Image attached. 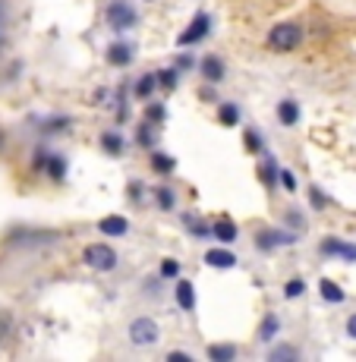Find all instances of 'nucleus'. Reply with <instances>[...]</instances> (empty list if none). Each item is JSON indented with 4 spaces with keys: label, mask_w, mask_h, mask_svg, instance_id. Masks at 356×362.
Wrapping results in <instances>:
<instances>
[{
    "label": "nucleus",
    "mask_w": 356,
    "mask_h": 362,
    "mask_svg": "<svg viewBox=\"0 0 356 362\" xmlns=\"http://www.w3.org/2000/svg\"><path fill=\"white\" fill-rule=\"evenodd\" d=\"M104 25L114 35H130L139 25V10L132 0H110L104 6Z\"/></svg>",
    "instance_id": "nucleus-1"
},
{
    "label": "nucleus",
    "mask_w": 356,
    "mask_h": 362,
    "mask_svg": "<svg viewBox=\"0 0 356 362\" xmlns=\"http://www.w3.org/2000/svg\"><path fill=\"white\" fill-rule=\"evenodd\" d=\"M306 38V29L299 23H277L271 25L268 35H265V45L275 54H293Z\"/></svg>",
    "instance_id": "nucleus-2"
},
{
    "label": "nucleus",
    "mask_w": 356,
    "mask_h": 362,
    "mask_svg": "<svg viewBox=\"0 0 356 362\" xmlns=\"http://www.w3.org/2000/svg\"><path fill=\"white\" fill-rule=\"evenodd\" d=\"M82 262H86L92 271H98V274H110V271L120 268V252H117L110 243L98 240V243H88V246L82 249Z\"/></svg>",
    "instance_id": "nucleus-3"
},
{
    "label": "nucleus",
    "mask_w": 356,
    "mask_h": 362,
    "mask_svg": "<svg viewBox=\"0 0 356 362\" xmlns=\"http://www.w3.org/2000/svg\"><path fill=\"white\" fill-rule=\"evenodd\" d=\"M127 340H130V346H136V350H149V346H158V344H161V325H158L151 315L132 318L130 328H127Z\"/></svg>",
    "instance_id": "nucleus-4"
},
{
    "label": "nucleus",
    "mask_w": 356,
    "mask_h": 362,
    "mask_svg": "<svg viewBox=\"0 0 356 362\" xmlns=\"http://www.w3.org/2000/svg\"><path fill=\"white\" fill-rule=\"evenodd\" d=\"M299 236H303V233L290 230V227H262V230L253 236V243H255V249H259V252L268 255V252H277V249L297 246Z\"/></svg>",
    "instance_id": "nucleus-5"
},
{
    "label": "nucleus",
    "mask_w": 356,
    "mask_h": 362,
    "mask_svg": "<svg viewBox=\"0 0 356 362\" xmlns=\"http://www.w3.org/2000/svg\"><path fill=\"white\" fill-rule=\"evenodd\" d=\"M212 25H214V19H212V13L208 10H199L195 16L186 23V29L177 35V47H193V45H199V41H205L208 35H212Z\"/></svg>",
    "instance_id": "nucleus-6"
},
{
    "label": "nucleus",
    "mask_w": 356,
    "mask_h": 362,
    "mask_svg": "<svg viewBox=\"0 0 356 362\" xmlns=\"http://www.w3.org/2000/svg\"><path fill=\"white\" fill-rule=\"evenodd\" d=\"M318 252H322L325 259L356 264V243H347V240H340V236H325V240L318 243Z\"/></svg>",
    "instance_id": "nucleus-7"
},
{
    "label": "nucleus",
    "mask_w": 356,
    "mask_h": 362,
    "mask_svg": "<svg viewBox=\"0 0 356 362\" xmlns=\"http://www.w3.org/2000/svg\"><path fill=\"white\" fill-rule=\"evenodd\" d=\"M104 60L114 69H127V66H132V60H136V47H132L127 38H114L104 47Z\"/></svg>",
    "instance_id": "nucleus-8"
},
{
    "label": "nucleus",
    "mask_w": 356,
    "mask_h": 362,
    "mask_svg": "<svg viewBox=\"0 0 356 362\" xmlns=\"http://www.w3.org/2000/svg\"><path fill=\"white\" fill-rule=\"evenodd\" d=\"M199 76L202 82H212V86H221V82L227 79V64L218 57V54H205V57H199Z\"/></svg>",
    "instance_id": "nucleus-9"
},
{
    "label": "nucleus",
    "mask_w": 356,
    "mask_h": 362,
    "mask_svg": "<svg viewBox=\"0 0 356 362\" xmlns=\"http://www.w3.org/2000/svg\"><path fill=\"white\" fill-rule=\"evenodd\" d=\"M130 230H132V224L123 214H108V218L98 221V233L108 236V240H123V236H130Z\"/></svg>",
    "instance_id": "nucleus-10"
},
{
    "label": "nucleus",
    "mask_w": 356,
    "mask_h": 362,
    "mask_svg": "<svg viewBox=\"0 0 356 362\" xmlns=\"http://www.w3.org/2000/svg\"><path fill=\"white\" fill-rule=\"evenodd\" d=\"M281 331H284L281 315H277V312H265L262 322H259V331H255V337H259V344L271 346L277 337H281Z\"/></svg>",
    "instance_id": "nucleus-11"
},
{
    "label": "nucleus",
    "mask_w": 356,
    "mask_h": 362,
    "mask_svg": "<svg viewBox=\"0 0 356 362\" xmlns=\"http://www.w3.org/2000/svg\"><path fill=\"white\" fill-rule=\"evenodd\" d=\"M173 303H177L180 312H195V284L186 281V277H177L173 281Z\"/></svg>",
    "instance_id": "nucleus-12"
},
{
    "label": "nucleus",
    "mask_w": 356,
    "mask_h": 362,
    "mask_svg": "<svg viewBox=\"0 0 356 362\" xmlns=\"http://www.w3.org/2000/svg\"><path fill=\"white\" fill-rule=\"evenodd\" d=\"M275 117L284 129H293V127H299V120H303V107H299V101H293V98H281L275 107Z\"/></svg>",
    "instance_id": "nucleus-13"
},
{
    "label": "nucleus",
    "mask_w": 356,
    "mask_h": 362,
    "mask_svg": "<svg viewBox=\"0 0 356 362\" xmlns=\"http://www.w3.org/2000/svg\"><path fill=\"white\" fill-rule=\"evenodd\" d=\"M98 145H101V151L108 158H123L127 155V136H123L120 129H104L101 136H98Z\"/></svg>",
    "instance_id": "nucleus-14"
},
{
    "label": "nucleus",
    "mask_w": 356,
    "mask_h": 362,
    "mask_svg": "<svg viewBox=\"0 0 356 362\" xmlns=\"http://www.w3.org/2000/svg\"><path fill=\"white\" fill-rule=\"evenodd\" d=\"M202 262H205L208 268H214V271H230V268H236V264H240L236 252H230L227 246H214V249H208V252L202 255Z\"/></svg>",
    "instance_id": "nucleus-15"
},
{
    "label": "nucleus",
    "mask_w": 356,
    "mask_h": 362,
    "mask_svg": "<svg viewBox=\"0 0 356 362\" xmlns=\"http://www.w3.org/2000/svg\"><path fill=\"white\" fill-rule=\"evenodd\" d=\"M155 92H161V86H158V69L155 73H142L136 82H132V98L142 101V104L155 98Z\"/></svg>",
    "instance_id": "nucleus-16"
},
{
    "label": "nucleus",
    "mask_w": 356,
    "mask_h": 362,
    "mask_svg": "<svg viewBox=\"0 0 356 362\" xmlns=\"http://www.w3.org/2000/svg\"><path fill=\"white\" fill-rule=\"evenodd\" d=\"M149 167H151V173H158V177H171V173H177V158H173L171 151L151 148L149 151Z\"/></svg>",
    "instance_id": "nucleus-17"
},
{
    "label": "nucleus",
    "mask_w": 356,
    "mask_h": 362,
    "mask_svg": "<svg viewBox=\"0 0 356 362\" xmlns=\"http://www.w3.org/2000/svg\"><path fill=\"white\" fill-rule=\"evenodd\" d=\"M255 173H259V180L265 183V189L275 192L277 186H281V183H277V173H281V164H277L275 158L268 155V151L262 155V161H259V167H255Z\"/></svg>",
    "instance_id": "nucleus-18"
},
{
    "label": "nucleus",
    "mask_w": 356,
    "mask_h": 362,
    "mask_svg": "<svg viewBox=\"0 0 356 362\" xmlns=\"http://www.w3.org/2000/svg\"><path fill=\"white\" fill-rule=\"evenodd\" d=\"M265 359H268V362H299V359H303V353H299L293 344L275 340V344L265 350Z\"/></svg>",
    "instance_id": "nucleus-19"
},
{
    "label": "nucleus",
    "mask_w": 356,
    "mask_h": 362,
    "mask_svg": "<svg viewBox=\"0 0 356 362\" xmlns=\"http://www.w3.org/2000/svg\"><path fill=\"white\" fill-rule=\"evenodd\" d=\"M67 170H69V161L60 151H47V161H45V173L51 183H64L67 180Z\"/></svg>",
    "instance_id": "nucleus-20"
},
{
    "label": "nucleus",
    "mask_w": 356,
    "mask_h": 362,
    "mask_svg": "<svg viewBox=\"0 0 356 362\" xmlns=\"http://www.w3.org/2000/svg\"><path fill=\"white\" fill-rule=\"evenodd\" d=\"M212 227H214V240H218L221 246H234V243L240 240V227H236L234 218H218Z\"/></svg>",
    "instance_id": "nucleus-21"
},
{
    "label": "nucleus",
    "mask_w": 356,
    "mask_h": 362,
    "mask_svg": "<svg viewBox=\"0 0 356 362\" xmlns=\"http://www.w3.org/2000/svg\"><path fill=\"white\" fill-rule=\"evenodd\" d=\"M183 224H186V230H190L193 240H214V227L208 224V221H202L199 214L186 211L183 214Z\"/></svg>",
    "instance_id": "nucleus-22"
},
{
    "label": "nucleus",
    "mask_w": 356,
    "mask_h": 362,
    "mask_svg": "<svg viewBox=\"0 0 356 362\" xmlns=\"http://www.w3.org/2000/svg\"><path fill=\"white\" fill-rule=\"evenodd\" d=\"M318 296H322V303H328V305H344L347 303L344 287H340L338 281H328V277L318 281Z\"/></svg>",
    "instance_id": "nucleus-23"
},
{
    "label": "nucleus",
    "mask_w": 356,
    "mask_h": 362,
    "mask_svg": "<svg viewBox=\"0 0 356 362\" xmlns=\"http://www.w3.org/2000/svg\"><path fill=\"white\" fill-rule=\"evenodd\" d=\"M240 120H243V110H240L236 101H221L218 104V123L221 127L234 129V127H240Z\"/></svg>",
    "instance_id": "nucleus-24"
},
{
    "label": "nucleus",
    "mask_w": 356,
    "mask_h": 362,
    "mask_svg": "<svg viewBox=\"0 0 356 362\" xmlns=\"http://www.w3.org/2000/svg\"><path fill=\"white\" fill-rule=\"evenodd\" d=\"M151 199H155L158 211H177V189L173 186H151Z\"/></svg>",
    "instance_id": "nucleus-25"
},
{
    "label": "nucleus",
    "mask_w": 356,
    "mask_h": 362,
    "mask_svg": "<svg viewBox=\"0 0 356 362\" xmlns=\"http://www.w3.org/2000/svg\"><path fill=\"white\" fill-rule=\"evenodd\" d=\"M69 127H73V117H67V114H51L45 123H41V136H64Z\"/></svg>",
    "instance_id": "nucleus-26"
},
{
    "label": "nucleus",
    "mask_w": 356,
    "mask_h": 362,
    "mask_svg": "<svg viewBox=\"0 0 356 362\" xmlns=\"http://www.w3.org/2000/svg\"><path fill=\"white\" fill-rule=\"evenodd\" d=\"M243 145H246L249 155L262 158L265 155V136H262V129L259 127H246V129H243Z\"/></svg>",
    "instance_id": "nucleus-27"
},
{
    "label": "nucleus",
    "mask_w": 356,
    "mask_h": 362,
    "mask_svg": "<svg viewBox=\"0 0 356 362\" xmlns=\"http://www.w3.org/2000/svg\"><path fill=\"white\" fill-rule=\"evenodd\" d=\"M155 132H158L155 123H149V120L139 123V129H136V145H139V148H142V151H151V148H155V145H158V136H155Z\"/></svg>",
    "instance_id": "nucleus-28"
},
{
    "label": "nucleus",
    "mask_w": 356,
    "mask_h": 362,
    "mask_svg": "<svg viewBox=\"0 0 356 362\" xmlns=\"http://www.w3.org/2000/svg\"><path fill=\"white\" fill-rule=\"evenodd\" d=\"M208 362H234L236 356H240V350H236V344H212L205 350Z\"/></svg>",
    "instance_id": "nucleus-29"
},
{
    "label": "nucleus",
    "mask_w": 356,
    "mask_h": 362,
    "mask_svg": "<svg viewBox=\"0 0 356 362\" xmlns=\"http://www.w3.org/2000/svg\"><path fill=\"white\" fill-rule=\"evenodd\" d=\"M180 69L177 66H164V69H158V86H161V92H177L180 88Z\"/></svg>",
    "instance_id": "nucleus-30"
},
{
    "label": "nucleus",
    "mask_w": 356,
    "mask_h": 362,
    "mask_svg": "<svg viewBox=\"0 0 356 362\" xmlns=\"http://www.w3.org/2000/svg\"><path fill=\"white\" fill-rule=\"evenodd\" d=\"M284 227H290V230H297V233L309 230V221H306L303 208H287V211H284Z\"/></svg>",
    "instance_id": "nucleus-31"
},
{
    "label": "nucleus",
    "mask_w": 356,
    "mask_h": 362,
    "mask_svg": "<svg viewBox=\"0 0 356 362\" xmlns=\"http://www.w3.org/2000/svg\"><path fill=\"white\" fill-rule=\"evenodd\" d=\"M281 293H284V299L293 303V299H303L306 293H309V284H306V277H290V281L284 284Z\"/></svg>",
    "instance_id": "nucleus-32"
},
{
    "label": "nucleus",
    "mask_w": 356,
    "mask_h": 362,
    "mask_svg": "<svg viewBox=\"0 0 356 362\" xmlns=\"http://www.w3.org/2000/svg\"><path fill=\"white\" fill-rule=\"evenodd\" d=\"M158 274L164 277V281H177V277H183V264H180V259H173V255H167V259H161V264H158Z\"/></svg>",
    "instance_id": "nucleus-33"
},
{
    "label": "nucleus",
    "mask_w": 356,
    "mask_h": 362,
    "mask_svg": "<svg viewBox=\"0 0 356 362\" xmlns=\"http://www.w3.org/2000/svg\"><path fill=\"white\" fill-rule=\"evenodd\" d=\"M145 120L155 123V127H161V123L167 120V104L164 101H145Z\"/></svg>",
    "instance_id": "nucleus-34"
},
{
    "label": "nucleus",
    "mask_w": 356,
    "mask_h": 362,
    "mask_svg": "<svg viewBox=\"0 0 356 362\" xmlns=\"http://www.w3.org/2000/svg\"><path fill=\"white\" fill-rule=\"evenodd\" d=\"M306 192H309V205H312V211H325L328 208V196L322 192V186H306Z\"/></svg>",
    "instance_id": "nucleus-35"
},
{
    "label": "nucleus",
    "mask_w": 356,
    "mask_h": 362,
    "mask_svg": "<svg viewBox=\"0 0 356 362\" xmlns=\"http://www.w3.org/2000/svg\"><path fill=\"white\" fill-rule=\"evenodd\" d=\"M145 192H151V186H145L142 180H130V183H127V199L136 202V205L145 199Z\"/></svg>",
    "instance_id": "nucleus-36"
},
{
    "label": "nucleus",
    "mask_w": 356,
    "mask_h": 362,
    "mask_svg": "<svg viewBox=\"0 0 356 362\" xmlns=\"http://www.w3.org/2000/svg\"><path fill=\"white\" fill-rule=\"evenodd\" d=\"M277 183H281V189H284V192H290V196L299 189V183H297V173L287 170V167H281V173H277Z\"/></svg>",
    "instance_id": "nucleus-37"
},
{
    "label": "nucleus",
    "mask_w": 356,
    "mask_h": 362,
    "mask_svg": "<svg viewBox=\"0 0 356 362\" xmlns=\"http://www.w3.org/2000/svg\"><path fill=\"white\" fill-rule=\"evenodd\" d=\"M173 66H177L180 73H190V69L199 66V57H193V54H177V57H173Z\"/></svg>",
    "instance_id": "nucleus-38"
},
{
    "label": "nucleus",
    "mask_w": 356,
    "mask_h": 362,
    "mask_svg": "<svg viewBox=\"0 0 356 362\" xmlns=\"http://www.w3.org/2000/svg\"><path fill=\"white\" fill-rule=\"evenodd\" d=\"M161 284H164L161 274H158V277H145L142 293H145V296H161Z\"/></svg>",
    "instance_id": "nucleus-39"
},
{
    "label": "nucleus",
    "mask_w": 356,
    "mask_h": 362,
    "mask_svg": "<svg viewBox=\"0 0 356 362\" xmlns=\"http://www.w3.org/2000/svg\"><path fill=\"white\" fill-rule=\"evenodd\" d=\"M164 359H167V362H193L195 356H193V353H186V350H171Z\"/></svg>",
    "instance_id": "nucleus-40"
},
{
    "label": "nucleus",
    "mask_w": 356,
    "mask_h": 362,
    "mask_svg": "<svg viewBox=\"0 0 356 362\" xmlns=\"http://www.w3.org/2000/svg\"><path fill=\"white\" fill-rule=\"evenodd\" d=\"M344 334H347V337H350L353 344H356V312H350V315H347V322H344Z\"/></svg>",
    "instance_id": "nucleus-41"
},
{
    "label": "nucleus",
    "mask_w": 356,
    "mask_h": 362,
    "mask_svg": "<svg viewBox=\"0 0 356 362\" xmlns=\"http://www.w3.org/2000/svg\"><path fill=\"white\" fill-rule=\"evenodd\" d=\"M218 86H212V82H205V88H199V98L202 101H218V92H214Z\"/></svg>",
    "instance_id": "nucleus-42"
},
{
    "label": "nucleus",
    "mask_w": 356,
    "mask_h": 362,
    "mask_svg": "<svg viewBox=\"0 0 356 362\" xmlns=\"http://www.w3.org/2000/svg\"><path fill=\"white\" fill-rule=\"evenodd\" d=\"M142 4H158V0H142Z\"/></svg>",
    "instance_id": "nucleus-43"
}]
</instances>
